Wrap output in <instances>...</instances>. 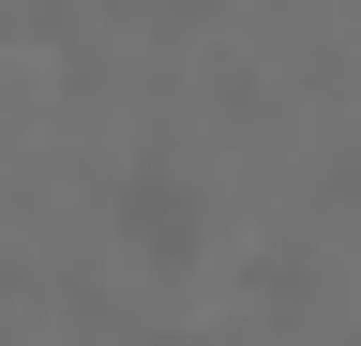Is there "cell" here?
Listing matches in <instances>:
<instances>
[{"mask_svg": "<svg viewBox=\"0 0 361 346\" xmlns=\"http://www.w3.org/2000/svg\"><path fill=\"white\" fill-rule=\"evenodd\" d=\"M106 226L151 256V271H196L211 256V181L180 151H121V181H106Z\"/></svg>", "mask_w": 361, "mask_h": 346, "instance_id": "cell-1", "label": "cell"}]
</instances>
